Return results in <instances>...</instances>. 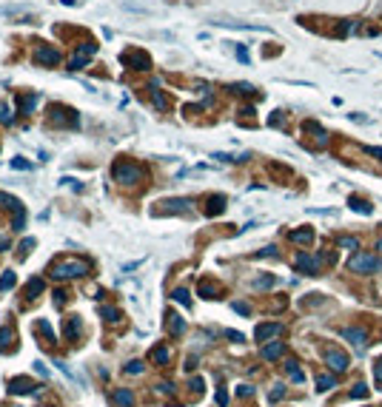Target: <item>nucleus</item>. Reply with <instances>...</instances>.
<instances>
[{
  "instance_id": "1",
  "label": "nucleus",
  "mask_w": 382,
  "mask_h": 407,
  "mask_svg": "<svg viewBox=\"0 0 382 407\" xmlns=\"http://www.w3.org/2000/svg\"><path fill=\"white\" fill-rule=\"evenodd\" d=\"M91 271V262L89 259H77V257H66V259H57L51 265V277L54 279H71V277H86Z\"/></svg>"
},
{
  "instance_id": "2",
  "label": "nucleus",
  "mask_w": 382,
  "mask_h": 407,
  "mask_svg": "<svg viewBox=\"0 0 382 407\" xmlns=\"http://www.w3.org/2000/svg\"><path fill=\"white\" fill-rule=\"evenodd\" d=\"M112 174H114V182H120V185H137V182H143V177H146L143 165L129 163V160H117Z\"/></svg>"
},
{
  "instance_id": "3",
  "label": "nucleus",
  "mask_w": 382,
  "mask_h": 407,
  "mask_svg": "<svg viewBox=\"0 0 382 407\" xmlns=\"http://www.w3.org/2000/svg\"><path fill=\"white\" fill-rule=\"evenodd\" d=\"M120 63L126 65V68H134V71H149V68H151L149 54H146V51H140V49L123 51V54H120Z\"/></svg>"
},
{
  "instance_id": "4",
  "label": "nucleus",
  "mask_w": 382,
  "mask_h": 407,
  "mask_svg": "<svg viewBox=\"0 0 382 407\" xmlns=\"http://www.w3.org/2000/svg\"><path fill=\"white\" fill-rule=\"evenodd\" d=\"M380 257H374V254H357V257H351L348 268L354 274H374V271H380Z\"/></svg>"
},
{
  "instance_id": "5",
  "label": "nucleus",
  "mask_w": 382,
  "mask_h": 407,
  "mask_svg": "<svg viewBox=\"0 0 382 407\" xmlns=\"http://www.w3.org/2000/svg\"><path fill=\"white\" fill-rule=\"evenodd\" d=\"M49 114H51V123H54V126H68V129H74V126L80 123L77 111H71L66 106H51Z\"/></svg>"
},
{
  "instance_id": "6",
  "label": "nucleus",
  "mask_w": 382,
  "mask_h": 407,
  "mask_svg": "<svg viewBox=\"0 0 382 407\" xmlns=\"http://www.w3.org/2000/svg\"><path fill=\"white\" fill-rule=\"evenodd\" d=\"M94 54H97V43H91V40H89V43H83L80 49L74 51V57H71V63H68V68H71V71H77V68H83V65L89 63L91 57H94Z\"/></svg>"
},
{
  "instance_id": "7",
  "label": "nucleus",
  "mask_w": 382,
  "mask_h": 407,
  "mask_svg": "<svg viewBox=\"0 0 382 407\" xmlns=\"http://www.w3.org/2000/svg\"><path fill=\"white\" fill-rule=\"evenodd\" d=\"M325 364L331 367V373H345L348 370V356L342 353V350H337V347H328L325 350Z\"/></svg>"
},
{
  "instance_id": "8",
  "label": "nucleus",
  "mask_w": 382,
  "mask_h": 407,
  "mask_svg": "<svg viewBox=\"0 0 382 407\" xmlns=\"http://www.w3.org/2000/svg\"><path fill=\"white\" fill-rule=\"evenodd\" d=\"M9 393L15 396H29V393H40L37 385H34L29 376H17V379H9Z\"/></svg>"
},
{
  "instance_id": "9",
  "label": "nucleus",
  "mask_w": 382,
  "mask_h": 407,
  "mask_svg": "<svg viewBox=\"0 0 382 407\" xmlns=\"http://www.w3.org/2000/svg\"><path fill=\"white\" fill-rule=\"evenodd\" d=\"M163 208H157V214H185L191 211V199L188 196H174V199H166V202H160Z\"/></svg>"
},
{
  "instance_id": "10",
  "label": "nucleus",
  "mask_w": 382,
  "mask_h": 407,
  "mask_svg": "<svg viewBox=\"0 0 382 407\" xmlns=\"http://www.w3.org/2000/svg\"><path fill=\"white\" fill-rule=\"evenodd\" d=\"M297 268L302 274H319V268H322V257H311V254H299L297 257Z\"/></svg>"
},
{
  "instance_id": "11",
  "label": "nucleus",
  "mask_w": 382,
  "mask_h": 407,
  "mask_svg": "<svg viewBox=\"0 0 382 407\" xmlns=\"http://www.w3.org/2000/svg\"><path fill=\"white\" fill-rule=\"evenodd\" d=\"M32 60L37 65H57L60 63V54H57V49H51V46H40V49L34 51Z\"/></svg>"
},
{
  "instance_id": "12",
  "label": "nucleus",
  "mask_w": 382,
  "mask_h": 407,
  "mask_svg": "<svg viewBox=\"0 0 382 407\" xmlns=\"http://www.w3.org/2000/svg\"><path fill=\"white\" fill-rule=\"evenodd\" d=\"M342 336H345V339H348L351 344H354V347H357V350H360V353H362V350H365V339H368V333L365 330H362V327H345V330H342Z\"/></svg>"
},
{
  "instance_id": "13",
  "label": "nucleus",
  "mask_w": 382,
  "mask_h": 407,
  "mask_svg": "<svg viewBox=\"0 0 382 407\" xmlns=\"http://www.w3.org/2000/svg\"><path fill=\"white\" fill-rule=\"evenodd\" d=\"M280 333H283V325H280V322H268V325L257 327V339H260V342H268V339H274V336H280Z\"/></svg>"
},
{
  "instance_id": "14",
  "label": "nucleus",
  "mask_w": 382,
  "mask_h": 407,
  "mask_svg": "<svg viewBox=\"0 0 382 407\" xmlns=\"http://www.w3.org/2000/svg\"><path fill=\"white\" fill-rule=\"evenodd\" d=\"M283 350H285V344H283V342H271V344H266V347L260 350V356L266 359V362H274V359L283 356Z\"/></svg>"
},
{
  "instance_id": "15",
  "label": "nucleus",
  "mask_w": 382,
  "mask_h": 407,
  "mask_svg": "<svg viewBox=\"0 0 382 407\" xmlns=\"http://www.w3.org/2000/svg\"><path fill=\"white\" fill-rule=\"evenodd\" d=\"M112 402H114L117 407H134V393L126 390V387H123V390H114L112 393Z\"/></svg>"
},
{
  "instance_id": "16",
  "label": "nucleus",
  "mask_w": 382,
  "mask_h": 407,
  "mask_svg": "<svg viewBox=\"0 0 382 407\" xmlns=\"http://www.w3.org/2000/svg\"><path fill=\"white\" fill-rule=\"evenodd\" d=\"M166 319H168V333H171V336H180V333L185 330L183 316H177V313H168Z\"/></svg>"
},
{
  "instance_id": "17",
  "label": "nucleus",
  "mask_w": 382,
  "mask_h": 407,
  "mask_svg": "<svg viewBox=\"0 0 382 407\" xmlns=\"http://www.w3.org/2000/svg\"><path fill=\"white\" fill-rule=\"evenodd\" d=\"M223 208H225V196H208V208H205V214L208 216H217V214H223Z\"/></svg>"
},
{
  "instance_id": "18",
  "label": "nucleus",
  "mask_w": 382,
  "mask_h": 407,
  "mask_svg": "<svg viewBox=\"0 0 382 407\" xmlns=\"http://www.w3.org/2000/svg\"><path fill=\"white\" fill-rule=\"evenodd\" d=\"M17 103H20V114H32L37 106V94H23V97H17Z\"/></svg>"
},
{
  "instance_id": "19",
  "label": "nucleus",
  "mask_w": 382,
  "mask_h": 407,
  "mask_svg": "<svg viewBox=\"0 0 382 407\" xmlns=\"http://www.w3.org/2000/svg\"><path fill=\"white\" fill-rule=\"evenodd\" d=\"M285 373H288V379H291V382H297V385H302V382H305V373L299 370L297 362H288V364H285Z\"/></svg>"
},
{
  "instance_id": "20",
  "label": "nucleus",
  "mask_w": 382,
  "mask_h": 407,
  "mask_svg": "<svg viewBox=\"0 0 382 407\" xmlns=\"http://www.w3.org/2000/svg\"><path fill=\"white\" fill-rule=\"evenodd\" d=\"M288 239H291V242H311V239H314V231H311V228L291 231V234H288Z\"/></svg>"
},
{
  "instance_id": "21",
  "label": "nucleus",
  "mask_w": 382,
  "mask_h": 407,
  "mask_svg": "<svg viewBox=\"0 0 382 407\" xmlns=\"http://www.w3.org/2000/svg\"><path fill=\"white\" fill-rule=\"evenodd\" d=\"M100 316H103L106 322H112V325H114V322H120V310L112 308V305H100Z\"/></svg>"
},
{
  "instance_id": "22",
  "label": "nucleus",
  "mask_w": 382,
  "mask_h": 407,
  "mask_svg": "<svg viewBox=\"0 0 382 407\" xmlns=\"http://www.w3.org/2000/svg\"><path fill=\"white\" fill-rule=\"evenodd\" d=\"M43 291H46V282L40 277L29 279V285H26V293H29V296H37V293H43Z\"/></svg>"
},
{
  "instance_id": "23",
  "label": "nucleus",
  "mask_w": 382,
  "mask_h": 407,
  "mask_svg": "<svg viewBox=\"0 0 382 407\" xmlns=\"http://www.w3.org/2000/svg\"><path fill=\"white\" fill-rule=\"evenodd\" d=\"M171 299H174V302H180L183 308H191V293L185 291V288H177V291L171 293Z\"/></svg>"
},
{
  "instance_id": "24",
  "label": "nucleus",
  "mask_w": 382,
  "mask_h": 407,
  "mask_svg": "<svg viewBox=\"0 0 382 407\" xmlns=\"http://www.w3.org/2000/svg\"><path fill=\"white\" fill-rule=\"evenodd\" d=\"M151 359H154L157 364H168V359H171V350H168V347H154V350H151Z\"/></svg>"
},
{
  "instance_id": "25",
  "label": "nucleus",
  "mask_w": 382,
  "mask_h": 407,
  "mask_svg": "<svg viewBox=\"0 0 382 407\" xmlns=\"http://www.w3.org/2000/svg\"><path fill=\"white\" fill-rule=\"evenodd\" d=\"M151 100H154V106L163 111V108H168V100H166V94L157 88V83H154V88H151Z\"/></svg>"
},
{
  "instance_id": "26",
  "label": "nucleus",
  "mask_w": 382,
  "mask_h": 407,
  "mask_svg": "<svg viewBox=\"0 0 382 407\" xmlns=\"http://www.w3.org/2000/svg\"><path fill=\"white\" fill-rule=\"evenodd\" d=\"M23 225H26V208H23V205H17V208H15V219H12V228L23 231Z\"/></svg>"
},
{
  "instance_id": "27",
  "label": "nucleus",
  "mask_w": 382,
  "mask_h": 407,
  "mask_svg": "<svg viewBox=\"0 0 382 407\" xmlns=\"http://www.w3.org/2000/svg\"><path fill=\"white\" fill-rule=\"evenodd\" d=\"M334 385H337V379H334V373H325V376H319V379H316V390H331Z\"/></svg>"
},
{
  "instance_id": "28",
  "label": "nucleus",
  "mask_w": 382,
  "mask_h": 407,
  "mask_svg": "<svg viewBox=\"0 0 382 407\" xmlns=\"http://www.w3.org/2000/svg\"><path fill=\"white\" fill-rule=\"evenodd\" d=\"M17 285V277H15V271H6L3 277H0V291H12Z\"/></svg>"
},
{
  "instance_id": "29",
  "label": "nucleus",
  "mask_w": 382,
  "mask_h": 407,
  "mask_svg": "<svg viewBox=\"0 0 382 407\" xmlns=\"http://www.w3.org/2000/svg\"><path fill=\"white\" fill-rule=\"evenodd\" d=\"M197 293H200V296H202V299H214V296H217V288H214V285H211V282H200Z\"/></svg>"
},
{
  "instance_id": "30",
  "label": "nucleus",
  "mask_w": 382,
  "mask_h": 407,
  "mask_svg": "<svg viewBox=\"0 0 382 407\" xmlns=\"http://www.w3.org/2000/svg\"><path fill=\"white\" fill-rule=\"evenodd\" d=\"M77 333H80V322H77V316H71L66 322V339H74Z\"/></svg>"
},
{
  "instance_id": "31",
  "label": "nucleus",
  "mask_w": 382,
  "mask_h": 407,
  "mask_svg": "<svg viewBox=\"0 0 382 407\" xmlns=\"http://www.w3.org/2000/svg\"><path fill=\"white\" fill-rule=\"evenodd\" d=\"M0 123H6V126H12V123H15V111H12L6 103H0Z\"/></svg>"
},
{
  "instance_id": "32",
  "label": "nucleus",
  "mask_w": 382,
  "mask_h": 407,
  "mask_svg": "<svg viewBox=\"0 0 382 407\" xmlns=\"http://www.w3.org/2000/svg\"><path fill=\"white\" fill-rule=\"evenodd\" d=\"M17 205H20V202H17L15 196L12 194H6V191H0V208H12V211H15Z\"/></svg>"
},
{
  "instance_id": "33",
  "label": "nucleus",
  "mask_w": 382,
  "mask_h": 407,
  "mask_svg": "<svg viewBox=\"0 0 382 407\" xmlns=\"http://www.w3.org/2000/svg\"><path fill=\"white\" fill-rule=\"evenodd\" d=\"M37 330H40V333H43L49 342H54V330H51V325L46 322V319H40V322H37Z\"/></svg>"
},
{
  "instance_id": "34",
  "label": "nucleus",
  "mask_w": 382,
  "mask_h": 407,
  "mask_svg": "<svg viewBox=\"0 0 382 407\" xmlns=\"http://www.w3.org/2000/svg\"><path fill=\"white\" fill-rule=\"evenodd\" d=\"M337 245H339V248H351V251H357V248H360L357 236H339V239H337Z\"/></svg>"
},
{
  "instance_id": "35",
  "label": "nucleus",
  "mask_w": 382,
  "mask_h": 407,
  "mask_svg": "<svg viewBox=\"0 0 382 407\" xmlns=\"http://www.w3.org/2000/svg\"><path fill=\"white\" fill-rule=\"evenodd\" d=\"M365 396H368V387L362 382H357V385L351 387V399H365Z\"/></svg>"
},
{
  "instance_id": "36",
  "label": "nucleus",
  "mask_w": 382,
  "mask_h": 407,
  "mask_svg": "<svg viewBox=\"0 0 382 407\" xmlns=\"http://www.w3.org/2000/svg\"><path fill=\"white\" fill-rule=\"evenodd\" d=\"M351 208H354V211H360V214H371V211H374V208H371L368 202H362V199H351Z\"/></svg>"
},
{
  "instance_id": "37",
  "label": "nucleus",
  "mask_w": 382,
  "mask_h": 407,
  "mask_svg": "<svg viewBox=\"0 0 382 407\" xmlns=\"http://www.w3.org/2000/svg\"><path fill=\"white\" fill-rule=\"evenodd\" d=\"M228 88H231V91H240V94H254V86H248V83H234Z\"/></svg>"
},
{
  "instance_id": "38",
  "label": "nucleus",
  "mask_w": 382,
  "mask_h": 407,
  "mask_svg": "<svg viewBox=\"0 0 382 407\" xmlns=\"http://www.w3.org/2000/svg\"><path fill=\"white\" fill-rule=\"evenodd\" d=\"M123 370H126V373H132V376L143 373V362H137V359H134V362H129V364H126Z\"/></svg>"
},
{
  "instance_id": "39",
  "label": "nucleus",
  "mask_w": 382,
  "mask_h": 407,
  "mask_svg": "<svg viewBox=\"0 0 382 407\" xmlns=\"http://www.w3.org/2000/svg\"><path fill=\"white\" fill-rule=\"evenodd\" d=\"M12 339H15L12 327H0V347H6V342H12Z\"/></svg>"
},
{
  "instance_id": "40",
  "label": "nucleus",
  "mask_w": 382,
  "mask_h": 407,
  "mask_svg": "<svg viewBox=\"0 0 382 407\" xmlns=\"http://www.w3.org/2000/svg\"><path fill=\"white\" fill-rule=\"evenodd\" d=\"M271 285H274V277H260L257 282H254L257 291H266V288H271Z\"/></svg>"
},
{
  "instance_id": "41",
  "label": "nucleus",
  "mask_w": 382,
  "mask_h": 407,
  "mask_svg": "<svg viewBox=\"0 0 382 407\" xmlns=\"http://www.w3.org/2000/svg\"><path fill=\"white\" fill-rule=\"evenodd\" d=\"M237 396H240V399H251V396H254V387H251V385H237Z\"/></svg>"
},
{
  "instance_id": "42",
  "label": "nucleus",
  "mask_w": 382,
  "mask_h": 407,
  "mask_svg": "<svg viewBox=\"0 0 382 407\" xmlns=\"http://www.w3.org/2000/svg\"><path fill=\"white\" fill-rule=\"evenodd\" d=\"M32 248H34V239H23V242H20V251H17V257L23 259V257H26V254L32 251Z\"/></svg>"
},
{
  "instance_id": "43",
  "label": "nucleus",
  "mask_w": 382,
  "mask_h": 407,
  "mask_svg": "<svg viewBox=\"0 0 382 407\" xmlns=\"http://www.w3.org/2000/svg\"><path fill=\"white\" fill-rule=\"evenodd\" d=\"M12 168H17V171H29V168H32V163H26L23 157H15V160H12Z\"/></svg>"
},
{
  "instance_id": "44",
  "label": "nucleus",
  "mask_w": 382,
  "mask_h": 407,
  "mask_svg": "<svg viewBox=\"0 0 382 407\" xmlns=\"http://www.w3.org/2000/svg\"><path fill=\"white\" fill-rule=\"evenodd\" d=\"M214 399H217V405H220V407H228V393L223 390V387L217 390V396H214Z\"/></svg>"
},
{
  "instance_id": "45",
  "label": "nucleus",
  "mask_w": 382,
  "mask_h": 407,
  "mask_svg": "<svg viewBox=\"0 0 382 407\" xmlns=\"http://www.w3.org/2000/svg\"><path fill=\"white\" fill-rule=\"evenodd\" d=\"M374 379H377V385H382V356L374 362Z\"/></svg>"
},
{
  "instance_id": "46",
  "label": "nucleus",
  "mask_w": 382,
  "mask_h": 407,
  "mask_svg": "<svg viewBox=\"0 0 382 407\" xmlns=\"http://www.w3.org/2000/svg\"><path fill=\"white\" fill-rule=\"evenodd\" d=\"M283 396H285V387L283 385H274V390H271V402H280Z\"/></svg>"
},
{
  "instance_id": "47",
  "label": "nucleus",
  "mask_w": 382,
  "mask_h": 407,
  "mask_svg": "<svg viewBox=\"0 0 382 407\" xmlns=\"http://www.w3.org/2000/svg\"><path fill=\"white\" fill-rule=\"evenodd\" d=\"M157 393H168V396H171V393H174V385H171V382H160V385H157Z\"/></svg>"
},
{
  "instance_id": "48",
  "label": "nucleus",
  "mask_w": 382,
  "mask_h": 407,
  "mask_svg": "<svg viewBox=\"0 0 382 407\" xmlns=\"http://www.w3.org/2000/svg\"><path fill=\"white\" fill-rule=\"evenodd\" d=\"M225 339H231V342H246V336L237 333V330H225Z\"/></svg>"
},
{
  "instance_id": "49",
  "label": "nucleus",
  "mask_w": 382,
  "mask_h": 407,
  "mask_svg": "<svg viewBox=\"0 0 382 407\" xmlns=\"http://www.w3.org/2000/svg\"><path fill=\"white\" fill-rule=\"evenodd\" d=\"M234 310H237V313H243V316H248V313H251V308L246 305V302H234Z\"/></svg>"
},
{
  "instance_id": "50",
  "label": "nucleus",
  "mask_w": 382,
  "mask_h": 407,
  "mask_svg": "<svg viewBox=\"0 0 382 407\" xmlns=\"http://www.w3.org/2000/svg\"><path fill=\"white\" fill-rule=\"evenodd\" d=\"M191 387H194V393H202V387H205V382H202L200 376H194V379H191Z\"/></svg>"
},
{
  "instance_id": "51",
  "label": "nucleus",
  "mask_w": 382,
  "mask_h": 407,
  "mask_svg": "<svg viewBox=\"0 0 382 407\" xmlns=\"http://www.w3.org/2000/svg\"><path fill=\"white\" fill-rule=\"evenodd\" d=\"M257 257H277V248H274V245H268V248H263Z\"/></svg>"
},
{
  "instance_id": "52",
  "label": "nucleus",
  "mask_w": 382,
  "mask_h": 407,
  "mask_svg": "<svg viewBox=\"0 0 382 407\" xmlns=\"http://www.w3.org/2000/svg\"><path fill=\"white\" fill-rule=\"evenodd\" d=\"M34 370H37V373L43 376V379L49 376V370H46V364H43V362H34Z\"/></svg>"
},
{
  "instance_id": "53",
  "label": "nucleus",
  "mask_w": 382,
  "mask_h": 407,
  "mask_svg": "<svg viewBox=\"0 0 382 407\" xmlns=\"http://www.w3.org/2000/svg\"><path fill=\"white\" fill-rule=\"evenodd\" d=\"M54 296H57V299H54V302H57V308H63V302H66V293H63V291H57Z\"/></svg>"
},
{
  "instance_id": "54",
  "label": "nucleus",
  "mask_w": 382,
  "mask_h": 407,
  "mask_svg": "<svg viewBox=\"0 0 382 407\" xmlns=\"http://www.w3.org/2000/svg\"><path fill=\"white\" fill-rule=\"evenodd\" d=\"M237 57H240V60H243V63H248V51L243 49V46H240V49H237Z\"/></svg>"
},
{
  "instance_id": "55",
  "label": "nucleus",
  "mask_w": 382,
  "mask_h": 407,
  "mask_svg": "<svg viewBox=\"0 0 382 407\" xmlns=\"http://www.w3.org/2000/svg\"><path fill=\"white\" fill-rule=\"evenodd\" d=\"M6 248H9V242H6V236H0V254H3Z\"/></svg>"
},
{
  "instance_id": "56",
  "label": "nucleus",
  "mask_w": 382,
  "mask_h": 407,
  "mask_svg": "<svg viewBox=\"0 0 382 407\" xmlns=\"http://www.w3.org/2000/svg\"><path fill=\"white\" fill-rule=\"evenodd\" d=\"M380 251H382V239H380Z\"/></svg>"
}]
</instances>
